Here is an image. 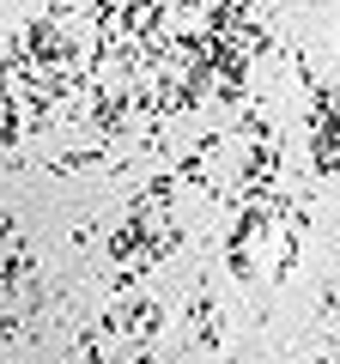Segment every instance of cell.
I'll return each instance as SVG.
<instances>
[{"label": "cell", "mask_w": 340, "mask_h": 364, "mask_svg": "<svg viewBox=\"0 0 340 364\" xmlns=\"http://www.w3.org/2000/svg\"><path fill=\"white\" fill-rule=\"evenodd\" d=\"M116 298L128 304V340H134V352H152V340H164V322H170L164 304H158L152 291H140V286H134V291H116Z\"/></svg>", "instance_id": "1"}, {"label": "cell", "mask_w": 340, "mask_h": 364, "mask_svg": "<svg viewBox=\"0 0 340 364\" xmlns=\"http://www.w3.org/2000/svg\"><path fill=\"white\" fill-rule=\"evenodd\" d=\"M183 316H188V334H195V346L201 352H219L225 346V316H219V298L213 291H188V304H183Z\"/></svg>", "instance_id": "2"}, {"label": "cell", "mask_w": 340, "mask_h": 364, "mask_svg": "<svg viewBox=\"0 0 340 364\" xmlns=\"http://www.w3.org/2000/svg\"><path fill=\"white\" fill-rule=\"evenodd\" d=\"M255 255H262V249H249V243H231V249H225V267H231L237 286H249V279H255Z\"/></svg>", "instance_id": "3"}]
</instances>
